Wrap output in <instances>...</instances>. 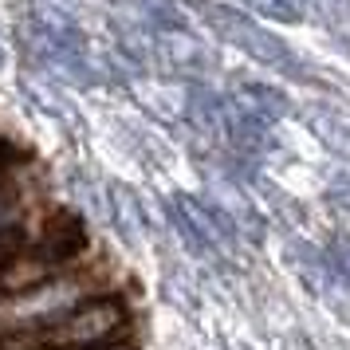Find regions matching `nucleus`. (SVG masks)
<instances>
[{"mask_svg": "<svg viewBox=\"0 0 350 350\" xmlns=\"http://www.w3.org/2000/svg\"><path fill=\"white\" fill-rule=\"evenodd\" d=\"M36 350H64V347H36Z\"/></svg>", "mask_w": 350, "mask_h": 350, "instance_id": "3", "label": "nucleus"}, {"mask_svg": "<svg viewBox=\"0 0 350 350\" xmlns=\"http://www.w3.org/2000/svg\"><path fill=\"white\" fill-rule=\"evenodd\" d=\"M24 217H32V193L24 185H16L12 177L0 174V237L8 228H16Z\"/></svg>", "mask_w": 350, "mask_h": 350, "instance_id": "1", "label": "nucleus"}, {"mask_svg": "<svg viewBox=\"0 0 350 350\" xmlns=\"http://www.w3.org/2000/svg\"><path fill=\"white\" fill-rule=\"evenodd\" d=\"M95 350H134L126 342V338H114V342H103V347H95Z\"/></svg>", "mask_w": 350, "mask_h": 350, "instance_id": "2", "label": "nucleus"}]
</instances>
